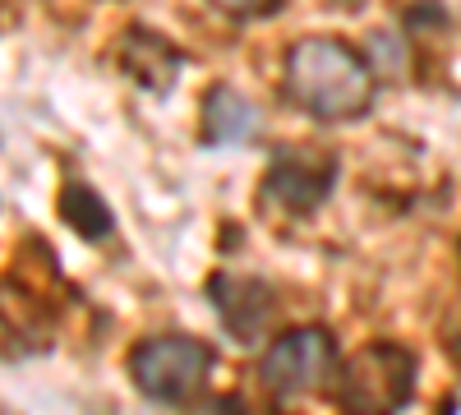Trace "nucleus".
I'll return each mask as SVG.
<instances>
[{"instance_id": "9", "label": "nucleus", "mask_w": 461, "mask_h": 415, "mask_svg": "<svg viewBox=\"0 0 461 415\" xmlns=\"http://www.w3.org/2000/svg\"><path fill=\"white\" fill-rule=\"evenodd\" d=\"M258 130H263V116L245 93L226 88V84L208 88V97H203V139L208 143H245Z\"/></svg>"}, {"instance_id": "5", "label": "nucleus", "mask_w": 461, "mask_h": 415, "mask_svg": "<svg viewBox=\"0 0 461 415\" xmlns=\"http://www.w3.org/2000/svg\"><path fill=\"white\" fill-rule=\"evenodd\" d=\"M337 374V342L328 328H291L273 337L258 360V383L277 397H304Z\"/></svg>"}, {"instance_id": "11", "label": "nucleus", "mask_w": 461, "mask_h": 415, "mask_svg": "<svg viewBox=\"0 0 461 415\" xmlns=\"http://www.w3.org/2000/svg\"><path fill=\"white\" fill-rule=\"evenodd\" d=\"M185 415H254V410H249V401H245L240 392H221V397H203V401H194Z\"/></svg>"}, {"instance_id": "10", "label": "nucleus", "mask_w": 461, "mask_h": 415, "mask_svg": "<svg viewBox=\"0 0 461 415\" xmlns=\"http://www.w3.org/2000/svg\"><path fill=\"white\" fill-rule=\"evenodd\" d=\"M60 217H65L84 240H93V245L115 231V212L106 208V199L93 190V185H84V180H69L65 190H60Z\"/></svg>"}, {"instance_id": "13", "label": "nucleus", "mask_w": 461, "mask_h": 415, "mask_svg": "<svg viewBox=\"0 0 461 415\" xmlns=\"http://www.w3.org/2000/svg\"><path fill=\"white\" fill-rule=\"evenodd\" d=\"M452 360H456V365H461V332H456V337H452Z\"/></svg>"}, {"instance_id": "6", "label": "nucleus", "mask_w": 461, "mask_h": 415, "mask_svg": "<svg viewBox=\"0 0 461 415\" xmlns=\"http://www.w3.org/2000/svg\"><path fill=\"white\" fill-rule=\"evenodd\" d=\"M208 300H212L221 328L236 337L240 347L258 342V337L273 328V314H277V291L263 277H245V273H212Z\"/></svg>"}, {"instance_id": "7", "label": "nucleus", "mask_w": 461, "mask_h": 415, "mask_svg": "<svg viewBox=\"0 0 461 415\" xmlns=\"http://www.w3.org/2000/svg\"><path fill=\"white\" fill-rule=\"evenodd\" d=\"M56 332V314L47 295L23 282H0V356L47 351Z\"/></svg>"}, {"instance_id": "8", "label": "nucleus", "mask_w": 461, "mask_h": 415, "mask_svg": "<svg viewBox=\"0 0 461 415\" xmlns=\"http://www.w3.org/2000/svg\"><path fill=\"white\" fill-rule=\"evenodd\" d=\"M115 65H121L130 79L148 93H167L171 79L180 74V51L167 42L158 28H143V23H130L115 42Z\"/></svg>"}, {"instance_id": "4", "label": "nucleus", "mask_w": 461, "mask_h": 415, "mask_svg": "<svg viewBox=\"0 0 461 415\" xmlns=\"http://www.w3.org/2000/svg\"><path fill=\"white\" fill-rule=\"evenodd\" d=\"M332 185H337V153L314 143H295L267 162V176L258 185V208L273 221L310 217L332 199Z\"/></svg>"}, {"instance_id": "12", "label": "nucleus", "mask_w": 461, "mask_h": 415, "mask_svg": "<svg viewBox=\"0 0 461 415\" xmlns=\"http://www.w3.org/2000/svg\"><path fill=\"white\" fill-rule=\"evenodd\" d=\"M277 10H282V0H263V5L236 0V5H226V14H236V19H267V14H277Z\"/></svg>"}, {"instance_id": "1", "label": "nucleus", "mask_w": 461, "mask_h": 415, "mask_svg": "<svg viewBox=\"0 0 461 415\" xmlns=\"http://www.w3.org/2000/svg\"><path fill=\"white\" fill-rule=\"evenodd\" d=\"M286 97L314 121H360L374 106V65L341 37H300L286 51Z\"/></svg>"}, {"instance_id": "3", "label": "nucleus", "mask_w": 461, "mask_h": 415, "mask_svg": "<svg viewBox=\"0 0 461 415\" xmlns=\"http://www.w3.org/2000/svg\"><path fill=\"white\" fill-rule=\"evenodd\" d=\"M217 365V351L199 337H143V342L130 351V379L148 401H189L208 388V374Z\"/></svg>"}, {"instance_id": "2", "label": "nucleus", "mask_w": 461, "mask_h": 415, "mask_svg": "<svg viewBox=\"0 0 461 415\" xmlns=\"http://www.w3.org/2000/svg\"><path fill=\"white\" fill-rule=\"evenodd\" d=\"M415 351L402 342H369L332 374V401L341 415H397L415 397Z\"/></svg>"}]
</instances>
